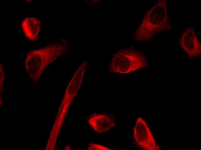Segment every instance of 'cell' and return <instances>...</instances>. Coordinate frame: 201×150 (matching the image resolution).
Returning a JSON list of instances; mask_svg holds the SVG:
<instances>
[{"instance_id": "1", "label": "cell", "mask_w": 201, "mask_h": 150, "mask_svg": "<svg viewBox=\"0 0 201 150\" xmlns=\"http://www.w3.org/2000/svg\"><path fill=\"white\" fill-rule=\"evenodd\" d=\"M171 29L166 0H159L145 14L142 25L135 33L134 38L137 41H148L157 33Z\"/></svg>"}, {"instance_id": "2", "label": "cell", "mask_w": 201, "mask_h": 150, "mask_svg": "<svg viewBox=\"0 0 201 150\" xmlns=\"http://www.w3.org/2000/svg\"><path fill=\"white\" fill-rule=\"evenodd\" d=\"M63 46L51 45L33 50L27 54L25 60L27 71L31 78L36 81L46 67L64 52Z\"/></svg>"}, {"instance_id": "3", "label": "cell", "mask_w": 201, "mask_h": 150, "mask_svg": "<svg viewBox=\"0 0 201 150\" xmlns=\"http://www.w3.org/2000/svg\"><path fill=\"white\" fill-rule=\"evenodd\" d=\"M148 62L141 52L131 49H122L113 56L109 65L110 70L127 73L146 67Z\"/></svg>"}, {"instance_id": "4", "label": "cell", "mask_w": 201, "mask_h": 150, "mask_svg": "<svg viewBox=\"0 0 201 150\" xmlns=\"http://www.w3.org/2000/svg\"><path fill=\"white\" fill-rule=\"evenodd\" d=\"M133 135L136 144L141 148L146 150L160 149L146 123L141 117L138 118L136 120Z\"/></svg>"}, {"instance_id": "5", "label": "cell", "mask_w": 201, "mask_h": 150, "mask_svg": "<svg viewBox=\"0 0 201 150\" xmlns=\"http://www.w3.org/2000/svg\"><path fill=\"white\" fill-rule=\"evenodd\" d=\"M179 44L180 47L190 57H196L201 54V44L192 27H188L184 31L180 39Z\"/></svg>"}, {"instance_id": "6", "label": "cell", "mask_w": 201, "mask_h": 150, "mask_svg": "<svg viewBox=\"0 0 201 150\" xmlns=\"http://www.w3.org/2000/svg\"><path fill=\"white\" fill-rule=\"evenodd\" d=\"M88 122L94 130L99 133L109 131L116 124L114 116L110 114L94 113L91 115Z\"/></svg>"}, {"instance_id": "7", "label": "cell", "mask_w": 201, "mask_h": 150, "mask_svg": "<svg viewBox=\"0 0 201 150\" xmlns=\"http://www.w3.org/2000/svg\"><path fill=\"white\" fill-rule=\"evenodd\" d=\"M40 22L34 17H28L22 21L21 27L26 36L33 41L38 37L40 28Z\"/></svg>"}, {"instance_id": "8", "label": "cell", "mask_w": 201, "mask_h": 150, "mask_svg": "<svg viewBox=\"0 0 201 150\" xmlns=\"http://www.w3.org/2000/svg\"><path fill=\"white\" fill-rule=\"evenodd\" d=\"M89 150H112L111 148H108L102 145L95 143H91L88 147Z\"/></svg>"}, {"instance_id": "9", "label": "cell", "mask_w": 201, "mask_h": 150, "mask_svg": "<svg viewBox=\"0 0 201 150\" xmlns=\"http://www.w3.org/2000/svg\"><path fill=\"white\" fill-rule=\"evenodd\" d=\"M3 69L0 65V84H2L4 79V74Z\"/></svg>"}, {"instance_id": "10", "label": "cell", "mask_w": 201, "mask_h": 150, "mask_svg": "<svg viewBox=\"0 0 201 150\" xmlns=\"http://www.w3.org/2000/svg\"><path fill=\"white\" fill-rule=\"evenodd\" d=\"M68 42L67 41L66 42V43H68Z\"/></svg>"}, {"instance_id": "11", "label": "cell", "mask_w": 201, "mask_h": 150, "mask_svg": "<svg viewBox=\"0 0 201 150\" xmlns=\"http://www.w3.org/2000/svg\"><path fill=\"white\" fill-rule=\"evenodd\" d=\"M89 3V2L88 1V2H87L86 3Z\"/></svg>"}, {"instance_id": "12", "label": "cell", "mask_w": 201, "mask_h": 150, "mask_svg": "<svg viewBox=\"0 0 201 150\" xmlns=\"http://www.w3.org/2000/svg\"><path fill=\"white\" fill-rule=\"evenodd\" d=\"M69 40H70L69 39V40H68V42H69Z\"/></svg>"}, {"instance_id": "13", "label": "cell", "mask_w": 201, "mask_h": 150, "mask_svg": "<svg viewBox=\"0 0 201 150\" xmlns=\"http://www.w3.org/2000/svg\"><path fill=\"white\" fill-rule=\"evenodd\" d=\"M85 2L87 3V2L86 0H85Z\"/></svg>"}]
</instances>
